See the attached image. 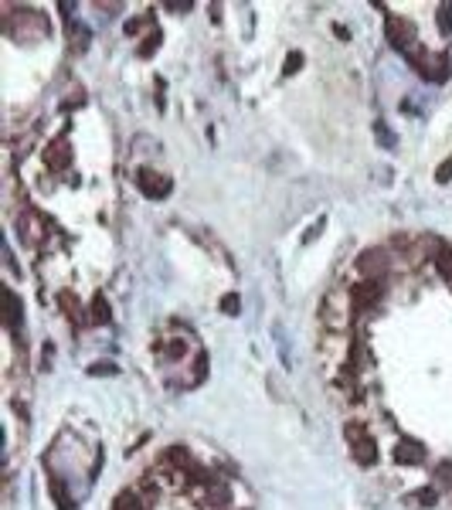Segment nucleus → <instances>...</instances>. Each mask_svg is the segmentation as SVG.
I'll list each match as a JSON object with an SVG mask.
<instances>
[{"instance_id":"nucleus-29","label":"nucleus","mask_w":452,"mask_h":510,"mask_svg":"<svg viewBox=\"0 0 452 510\" xmlns=\"http://www.w3.org/2000/svg\"><path fill=\"white\" fill-rule=\"evenodd\" d=\"M143 24H147V21H126V27H123V31H126V34H140V31H143Z\"/></svg>"},{"instance_id":"nucleus-28","label":"nucleus","mask_w":452,"mask_h":510,"mask_svg":"<svg viewBox=\"0 0 452 510\" xmlns=\"http://www.w3.org/2000/svg\"><path fill=\"white\" fill-rule=\"evenodd\" d=\"M418 500H422L425 507H432V504L439 500V494H436V490H422V494H418Z\"/></svg>"},{"instance_id":"nucleus-22","label":"nucleus","mask_w":452,"mask_h":510,"mask_svg":"<svg viewBox=\"0 0 452 510\" xmlns=\"http://www.w3.org/2000/svg\"><path fill=\"white\" fill-rule=\"evenodd\" d=\"M89 374L95 378V374H119V368L112 364V361H99V364H92L89 368Z\"/></svg>"},{"instance_id":"nucleus-13","label":"nucleus","mask_w":452,"mask_h":510,"mask_svg":"<svg viewBox=\"0 0 452 510\" xmlns=\"http://www.w3.org/2000/svg\"><path fill=\"white\" fill-rule=\"evenodd\" d=\"M89 313H92V323H95V327H105V323L112 320V309H109V303H105V296H95Z\"/></svg>"},{"instance_id":"nucleus-19","label":"nucleus","mask_w":452,"mask_h":510,"mask_svg":"<svg viewBox=\"0 0 452 510\" xmlns=\"http://www.w3.org/2000/svg\"><path fill=\"white\" fill-rule=\"evenodd\" d=\"M436 480H439L446 490H452V459H442V463L436 466Z\"/></svg>"},{"instance_id":"nucleus-26","label":"nucleus","mask_w":452,"mask_h":510,"mask_svg":"<svg viewBox=\"0 0 452 510\" xmlns=\"http://www.w3.org/2000/svg\"><path fill=\"white\" fill-rule=\"evenodd\" d=\"M221 313H228V316L238 313V296H235V293H228V296L221 300Z\"/></svg>"},{"instance_id":"nucleus-1","label":"nucleus","mask_w":452,"mask_h":510,"mask_svg":"<svg viewBox=\"0 0 452 510\" xmlns=\"http://www.w3.org/2000/svg\"><path fill=\"white\" fill-rule=\"evenodd\" d=\"M136 184H140V191H143L150 201H164V198L171 194V177H164V174H157V170H150V167H140V170H136Z\"/></svg>"},{"instance_id":"nucleus-6","label":"nucleus","mask_w":452,"mask_h":510,"mask_svg":"<svg viewBox=\"0 0 452 510\" xmlns=\"http://www.w3.org/2000/svg\"><path fill=\"white\" fill-rule=\"evenodd\" d=\"M17 231H21L24 242L38 245V242L45 238V221H41V214H38V211H24V218L17 221Z\"/></svg>"},{"instance_id":"nucleus-5","label":"nucleus","mask_w":452,"mask_h":510,"mask_svg":"<svg viewBox=\"0 0 452 510\" xmlns=\"http://www.w3.org/2000/svg\"><path fill=\"white\" fill-rule=\"evenodd\" d=\"M351 456H354V463L357 466H374L377 463V442L371 439V435H357L354 442H351Z\"/></svg>"},{"instance_id":"nucleus-9","label":"nucleus","mask_w":452,"mask_h":510,"mask_svg":"<svg viewBox=\"0 0 452 510\" xmlns=\"http://www.w3.org/2000/svg\"><path fill=\"white\" fill-rule=\"evenodd\" d=\"M394 459H398L401 466H418V463L425 459V446L415 442V439H401V442L394 446Z\"/></svg>"},{"instance_id":"nucleus-17","label":"nucleus","mask_w":452,"mask_h":510,"mask_svg":"<svg viewBox=\"0 0 452 510\" xmlns=\"http://www.w3.org/2000/svg\"><path fill=\"white\" fill-rule=\"evenodd\" d=\"M303 62H306L303 51H289V55H286V65H282V79H292V75L303 68Z\"/></svg>"},{"instance_id":"nucleus-16","label":"nucleus","mask_w":452,"mask_h":510,"mask_svg":"<svg viewBox=\"0 0 452 510\" xmlns=\"http://www.w3.org/2000/svg\"><path fill=\"white\" fill-rule=\"evenodd\" d=\"M452 75V62L449 55H436V68H432V82H446Z\"/></svg>"},{"instance_id":"nucleus-15","label":"nucleus","mask_w":452,"mask_h":510,"mask_svg":"<svg viewBox=\"0 0 452 510\" xmlns=\"http://www.w3.org/2000/svg\"><path fill=\"white\" fill-rule=\"evenodd\" d=\"M51 497H55V504L62 510H72L75 504H72V497H68V490H65V483L58 480V476H51Z\"/></svg>"},{"instance_id":"nucleus-25","label":"nucleus","mask_w":452,"mask_h":510,"mask_svg":"<svg viewBox=\"0 0 452 510\" xmlns=\"http://www.w3.org/2000/svg\"><path fill=\"white\" fill-rule=\"evenodd\" d=\"M194 378L204 381L208 378V354H197V364H194Z\"/></svg>"},{"instance_id":"nucleus-7","label":"nucleus","mask_w":452,"mask_h":510,"mask_svg":"<svg viewBox=\"0 0 452 510\" xmlns=\"http://www.w3.org/2000/svg\"><path fill=\"white\" fill-rule=\"evenodd\" d=\"M3 323H7V330L10 333H17L21 330V323H24V306L17 300V293H10V290H3Z\"/></svg>"},{"instance_id":"nucleus-10","label":"nucleus","mask_w":452,"mask_h":510,"mask_svg":"<svg viewBox=\"0 0 452 510\" xmlns=\"http://www.w3.org/2000/svg\"><path fill=\"white\" fill-rule=\"evenodd\" d=\"M432 259H436V269H439V276L452 283V245H446V242H436V248H432Z\"/></svg>"},{"instance_id":"nucleus-24","label":"nucleus","mask_w":452,"mask_h":510,"mask_svg":"<svg viewBox=\"0 0 452 510\" xmlns=\"http://www.w3.org/2000/svg\"><path fill=\"white\" fill-rule=\"evenodd\" d=\"M374 133H377V140H381L384 146H394V136H391V129H388L384 123H377V126H374Z\"/></svg>"},{"instance_id":"nucleus-2","label":"nucleus","mask_w":452,"mask_h":510,"mask_svg":"<svg viewBox=\"0 0 452 510\" xmlns=\"http://www.w3.org/2000/svg\"><path fill=\"white\" fill-rule=\"evenodd\" d=\"M384 34H388V44H391V48H398V51L408 55V44H412V38H415V31H412L408 21L388 17V21H384Z\"/></svg>"},{"instance_id":"nucleus-11","label":"nucleus","mask_w":452,"mask_h":510,"mask_svg":"<svg viewBox=\"0 0 452 510\" xmlns=\"http://www.w3.org/2000/svg\"><path fill=\"white\" fill-rule=\"evenodd\" d=\"M112 510H147V504H143V497H136V490H123L112 500Z\"/></svg>"},{"instance_id":"nucleus-4","label":"nucleus","mask_w":452,"mask_h":510,"mask_svg":"<svg viewBox=\"0 0 452 510\" xmlns=\"http://www.w3.org/2000/svg\"><path fill=\"white\" fill-rule=\"evenodd\" d=\"M381 300V283H374V279H367V283H357L354 290H351V306L364 313V309H371V306Z\"/></svg>"},{"instance_id":"nucleus-12","label":"nucleus","mask_w":452,"mask_h":510,"mask_svg":"<svg viewBox=\"0 0 452 510\" xmlns=\"http://www.w3.org/2000/svg\"><path fill=\"white\" fill-rule=\"evenodd\" d=\"M160 44H164V31H160V27H153V31H150V34L140 41V48H136V51H140V58H150V55H153Z\"/></svg>"},{"instance_id":"nucleus-21","label":"nucleus","mask_w":452,"mask_h":510,"mask_svg":"<svg viewBox=\"0 0 452 510\" xmlns=\"http://www.w3.org/2000/svg\"><path fill=\"white\" fill-rule=\"evenodd\" d=\"M439 27H442V34L452 38V3H442V7H439Z\"/></svg>"},{"instance_id":"nucleus-8","label":"nucleus","mask_w":452,"mask_h":510,"mask_svg":"<svg viewBox=\"0 0 452 510\" xmlns=\"http://www.w3.org/2000/svg\"><path fill=\"white\" fill-rule=\"evenodd\" d=\"M68 160H72V146H68V140H65V136H58V140L45 150V164H48L51 170H65V167H68Z\"/></svg>"},{"instance_id":"nucleus-3","label":"nucleus","mask_w":452,"mask_h":510,"mask_svg":"<svg viewBox=\"0 0 452 510\" xmlns=\"http://www.w3.org/2000/svg\"><path fill=\"white\" fill-rule=\"evenodd\" d=\"M357 269H361L367 279H374L377 272H384V269H388V252H384L381 245H374V248H364L361 255H357Z\"/></svg>"},{"instance_id":"nucleus-20","label":"nucleus","mask_w":452,"mask_h":510,"mask_svg":"<svg viewBox=\"0 0 452 510\" xmlns=\"http://www.w3.org/2000/svg\"><path fill=\"white\" fill-rule=\"evenodd\" d=\"M68 31H72V51H86V44H89V31H79L75 24H72Z\"/></svg>"},{"instance_id":"nucleus-23","label":"nucleus","mask_w":452,"mask_h":510,"mask_svg":"<svg viewBox=\"0 0 452 510\" xmlns=\"http://www.w3.org/2000/svg\"><path fill=\"white\" fill-rule=\"evenodd\" d=\"M436 181H439V184H449V181H452V157H446V160L439 164V170H436Z\"/></svg>"},{"instance_id":"nucleus-27","label":"nucleus","mask_w":452,"mask_h":510,"mask_svg":"<svg viewBox=\"0 0 452 510\" xmlns=\"http://www.w3.org/2000/svg\"><path fill=\"white\" fill-rule=\"evenodd\" d=\"M184 350H187V347H184V340H174V344L167 347V357H171V361H181Z\"/></svg>"},{"instance_id":"nucleus-18","label":"nucleus","mask_w":452,"mask_h":510,"mask_svg":"<svg viewBox=\"0 0 452 510\" xmlns=\"http://www.w3.org/2000/svg\"><path fill=\"white\" fill-rule=\"evenodd\" d=\"M58 306H62V309H65L75 323H82V309H79V303L72 300V293H62V296H58Z\"/></svg>"},{"instance_id":"nucleus-14","label":"nucleus","mask_w":452,"mask_h":510,"mask_svg":"<svg viewBox=\"0 0 452 510\" xmlns=\"http://www.w3.org/2000/svg\"><path fill=\"white\" fill-rule=\"evenodd\" d=\"M167 463L171 466H177V470H194V459L187 456V449H181V446H174V449H167Z\"/></svg>"}]
</instances>
